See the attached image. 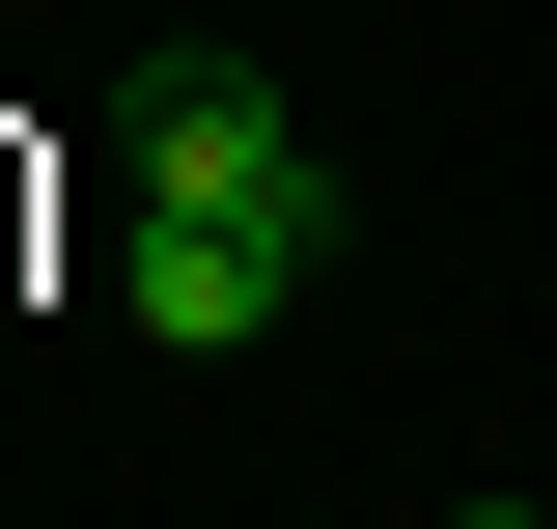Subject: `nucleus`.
I'll list each match as a JSON object with an SVG mask.
<instances>
[{"label":"nucleus","instance_id":"1","mask_svg":"<svg viewBox=\"0 0 557 529\" xmlns=\"http://www.w3.org/2000/svg\"><path fill=\"white\" fill-rule=\"evenodd\" d=\"M139 223H251V251H335V168L278 139L251 57H139Z\"/></svg>","mask_w":557,"mask_h":529},{"label":"nucleus","instance_id":"2","mask_svg":"<svg viewBox=\"0 0 557 529\" xmlns=\"http://www.w3.org/2000/svg\"><path fill=\"white\" fill-rule=\"evenodd\" d=\"M112 307L168 334V362H251V334L307 307V251H251V223H112Z\"/></svg>","mask_w":557,"mask_h":529},{"label":"nucleus","instance_id":"3","mask_svg":"<svg viewBox=\"0 0 557 529\" xmlns=\"http://www.w3.org/2000/svg\"><path fill=\"white\" fill-rule=\"evenodd\" d=\"M446 529H530V502H446Z\"/></svg>","mask_w":557,"mask_h":529}]
</instances>
